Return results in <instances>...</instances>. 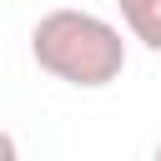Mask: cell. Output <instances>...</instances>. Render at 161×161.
<instances>
[{"instance_id":"obj_1","label":"cell","mask_w":161,"mask_h":161,"mask_svg":"<svg viewBox=\"0 0 161 161\" xmlns=\"http://www.w3.org/2000/svg\"><path fill=\"white\" fill-rule=\"evenodd\" d=\"M30 55L45 75L75 86V91H101L121 80L126 70V40L111 20L91 10H45L30 30Z\"/></svg>"},{"instance_id":"obj_2","label":"cell","mask_w":161,"mask_h":161,"mask_svg":"<svg viewBox=\"0 0 161 161\" xmlns=\"http://www.w3.org/2000/svg\"><path fill=\"white\" fill-rule=\"evenodd\" d=\"M116 5H121L126 30H131L146 50L161 55V0H116Z\"/></svg>"},{"instance_id":"obj_3","label":"cell","mask_w":161,"mask_h":161,"mask_svg":"<svg viewBox=\"0 0 161 161\" xmlns=\"http://www.w3.org/2000/svg\"><path fill=\"white\" fill-rule=\"evenodd\" d=\"M151 161H161V141H156V156H151Z\"/></svg>"}]
</instances>
